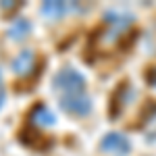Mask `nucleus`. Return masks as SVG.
I'll list each match as a JSON object with an SVG mask.
<instances>
[{
	"label": "nucleus",
	"instance_id": "obj_13",
	"mask_svg": "<svg viewBox=\"0 0 156 156\" xmlns=\"http://www.w3.org/2000/svg\"><path fill=\"white\" fill-rule=\"evenodd\" d=\"M4 98H6V90H4V83H2V73H0V108L4 104Z\"/></svg>",
	"mask_w": 156,
	"mask_h": 156
},
{
	"label": "nucleus",
	"instance_id": "obj_6",
	"mask_svg": "<svg viewBox=\"0 0 156 156\" xmlns=\"http://www.w3.org/2000/svg\"><path fill=\"white\" fill-rule=\"evenodd\" d=\"M34 67H36V52H34V50H21V52L11 60L12 73L19 75V77L29 75V73L34 71Z\"/></svg>",
	"mask_w": 156,
	"mask_h": 156
},
{
	"label": "nucleus",
	"instance_id": "obj_4",
	"mask_svg": "<svg viewBox=\"0 0 156 156\" xmlns=\"http://www.w3.org/2000/svg\"><path fill=\"white\" fill-rule=\"evenodd\" d=\"M81 6L77 2H65V0H46L42 6H40V12L42 17H46L48 21H60L65 15H69L71 11H79Z\"/></svg>",
	"mask_w": 156,
	"mask_h": 156
},
{
	"label": "nucleus",
	"instance_id": "obj_8",
	"mask_svg": "<svg viewBox=\"0 0 156 156\" xmlns=\"http://www.w3.org/2000/svg\"><path fill=\"white\" fill-rule=\"evenodd\" d=\"M29 34H31V21L25 17H17L6 29V36L11 42H23V40H27Z\"/></svg>",
	"mask_w": 156,
	"mask_h": 156
},
{
	"label": "nucleus",
	"instance_id": "obj_11",
	"mask_svg": "<svg viewBox=\"0 0 156 156\" xmlns=\"http://www.w3.org/2000/svg\"><path fill=\"white\" fill-rule=\"evenodd\" d=\"M146 81H148L150 87H156V67H152V69L146 71Z\"/></svg>",
	"mask_w": 156,
	"mask_h": 156
},
{
	"label": "nucleus",
	"instance_id": "obj_1",
	"mask_svg": "<svg viewBox=\"0 0 156 156\" xmlns=\"http://www.w3.org/2000/svg\"><path fill=\"white\" fill-rule=\"evenodd\" d=\"M85 90H87L85 75L79 73L75 67H62L52 77V92H54L56 100L79 96V94H87Z\"/></svg>",
	"mask_w": 156,
	"mask_h": 156
},
{
	"label": "nucleus",
	"instance_id": "obj_5",
	"mask_svg": "<svg viewBox=\"0 0 156 156\" xmlns=\"http://www.w3.org/2000/svg\"><path fill=\"white\" fill-rule=\"evenodd\" d=\"M58 106L69 112L73 117H87L92 112V98L87 94H79V96H71V98H60Z\"/></svg>",
	"mask_w": 156,
	"mask_h": 156
},
{
	"label": "nucleus",
	"instance_id": "obj_12",
	"mask_svg": "<svg viewBox=\"0 0 156 156\" xmlns=\"http://www.w3.org/2000/svg\"><path fill=\"white\" fill-rule=\"evenodd\" d=\"M17 6H19V2H15V0L0 2V11H12V9H17Z\"/></svg>",
	"mask_w": 156,
	"mask_h": 156
},
{
	"label": "nucleus",
	"instance_id": "obj_3",
	"mask_svg": "<svg viewBox=\"0 0 156 156\" xmlns=\"http://www.w3.org/2000/svg\"><path fill=\"white\" fill-rule=\"evenodd\" d=\"M133 17L131 12L127 11H106L104 12V25H106V36L112 40V37L121 36L129 29V25L133 23Z\"/></svg>",
	"mask_w": 156,
	"mask_h": 156
},
{
	"label": "nucleus",
	"instance_id": "obj_7",
	"mask_svg": "<svg viewBox=\"0 0 156 156\" xmlns=\"http://www.w3.org/2000/svg\"><path fill=\"white\" fill-rule=\"evenodd\" d=\"M29 125L31 127H52V125H56V115L46 104H36L29 112Z\"/></svg>",
	"mask_w": 156,
	"mask_h": 156
},
{
	"label": "nucleus",
	"instance_id": "obj_9",
	"mask_svg": "<svg viewBox=\"0 0 156 156\" xmlns=\"http://www.w3.org/2000/svg\"><path fill=\"white\" fill-rule=\"evenodd\" d=\"M133 92L129 90V85H121L119 90L115 92V96H112V102H110V110H108V115L115 119V117H119L123 106H127L129 104V100H131Z\"/></svg>",
	"mask_w": 156,
	"mask_h": 156
},
{
	"label": "nucleus",
	"instance_id": "obj_2",
	"mask_svg": "<svg viewBox=\"0 0 156 156\" xmlns=\"http://www.w3.org/2000/svg\"><path fill=\"white\" fill-rule=\"evenodd\" d=\"M100 150L115 156H129L131 154V140L121 131H108L100 140Z\"/></svg>",
	"mask_w": 156,
	"mask_h": 156
},
{
	"label": "nucleus",
	"instance_id": "obj_10",
	"mask_svg": "<svg viewBox=\"0 0 156 156\" xmlns=\"http://www.w3.org/2000/svg\"><path fill=\"white\" fill-rule=\"evenodd\" d=\"M144 44H146V50L156 54V21L150 25V29L146 31V37H144Z\"/></svg>",
	"mask_w": 156,
	"mask_h": 156
}]
</instances>
